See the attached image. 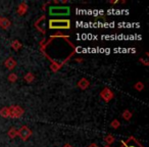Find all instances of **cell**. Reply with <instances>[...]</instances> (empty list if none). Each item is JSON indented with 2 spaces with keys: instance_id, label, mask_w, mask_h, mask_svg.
I'll return each instance as SVG.
<instances>
[{
  "instance_id": "obj_1",
  "label": "cell",
  "mask_w": 149,
  "mask_h": 147,
  "mask_svg": "<svg viewBox=\"0 0 149 147\" xmlns=\"http://www.w3.org/2000/svg\"><path fill=\"white\" fill-rule=\"evenodd\" d=\"M49 29H51V30H68V29H70V20L52 19L49 21Z\"/></svg>"
},
{
  "instance_id": "obj_2",
  "label": "cell",
  "mask_w": 149,
  "mask_h": 147,
  "mask_svg": "<svg viewBox=\"0 0 149 147\" xmlns=\"http://www.w3.org/2000/svg\"><path fill=\"white\" fill-rule=\"evenodd\" d=\"M70 7L65 6H51L49 7V13L50 15H70Z\"/></svg>"
},
{
  "instance_id": "obj_3",
  "label": "cell",
  "mask_w": 149,
  "mask_h": 147,
  "mask_svg": "<svg viewBox=\"0 0 149 147\" xmlns=\"http://www.w3.org/2000/svg\"><path fill=\"white\" fill-rule=\"evenodd\" d=\"M120 147H144L134 136H130L126 140H123L120 142Z\"/></svg>"
},
{
  "instance_id": "obj_4",
  "label": "cell",
  "mask_w": 149,
  "mask_h": 147,
  "mask_svg": "<svg viewBox=\"0 0 149 147\" xmlns=\"http://www.w3.org/2000/svg\"><path fill=\"white\" fill-rule=\"evenodd\" d=\"M24 109L19 105H11L9 106V118H19L24 114Z\"/></svg>"
},
{
  "instance_id": "obj_5",
  "label": "cell",
  "mask_w": 149,
  "mask_h": 147,
  "mask_svg": "<svg viewBox=\"0 0 149 147\" xmlns=\"http://www.w3.org/2000/svg\"><path fill=\"white\" fill-rule=\"evenodd\" d=\"M99 95H100V97H101V99L103 100L104 102H106V103H108L109 101H111L114 97L113 92H112L111 90L107 87L103 88V89L101 90V92H100Z\"/></svg>"
},
{
  "instance_id": "obj_6",
  "label": "cell",
  "mask_w": 149,
  "mask_h": 147,
  "mask_svg": "<svg viewBox=\"0 0 149 147\" xmlns=\"http://www.w3.org/2000/svg\"><path fill=\"white\" fill-rule=\"evenodd\" d=\"M17 136H19V138L23 141H27L30 137L32 136V130L27 126H23L21 129L19 130V134Z\"/></svg>"
},
{
  "instance_id": "obj_7",
  "label": "cell",
  "mask_w": 149,
  "mask_h": 147,
  "mask_svg": "<svg viewBox=\"0 0 149 147\" xmlns=\"http://www.w3.org/2000/svg\"><path fill=\"white\" fill-rule=\"evenodd\" d=\"M72 55V53L70 54V56H68L66 59H64L63 61H58V60H54V59H52V61H51V64H50V70H52V72H56L57 70H59L60 68L63 66V64L65 63L66 61H68V59H70V57Z\"/></svg>"
},
{
  "instance_id": "obj_8",
  "label": "cell",
  "mask_w": 149,
  "mask_h": 147,
  "mask_svg": "<svg viewBox=\"0 0 149 147\" xmlns=\"http://www.w3.org/2000/svg\"><path fill=\"white\" fill-rule=\"evenodd\" d=\"M77 86H78V88H80L81 90L85 91V90H87L88 88H89L90 82H89V80L86 79V78H81V79L79 80V82H78Z\"/></svg>"
},
{
  "instance_id": "obj_9",
  "label": "cell",
  "mask_w": 149,
  "mask_h": 147,
  "mask_svg": "<svg viewBox=\"0 0 149 147\" xmlns=\"http://www.w3.org/2000/svg\"><path fill=\"white\" fill-rule=\"evenodd\" d=\"M4 65H5V68H6L7 70H15V68L17 66V61L15 60V58L10 56V57H8L4 61Z\"/></svg>"
},
{
  "instance_id": "obj_10",
  "label": "cell",
  "mask_w": 149,
  "mask_h": 147,
  "mask_svg": "<svg viewBox=\"0 0 149 147\" xmlns=\"http://www.w3.org/2000/svg\"><path fill=\"white\" fill-rule=\"evenodd\" d=\"M28 8H29V6H28L27 3H26V2H22L21 4L17 6V13H19V15H24L28 11Z\"/></svg>"
},
{
  "instance_id": "obj_11",
  "label": "cell",
  "mask_w": 149,
  "mask_h": 147,
  "mask_svg": "<svg viewBox=\"0 0 149 147\" xmlns=\"http://www.w3.org/2000/svg\"><path fill=\"white\" fill-rule=\"evenodd\" d=\"M11 26V22L9 21L7 17H1L0 21V27L2 28L3 30H7Z\"/></svg>"
},
{
  "instance_id": "obj_12",
  "label": "cell",
  "mask_w": 149,
  "mask_h": 147,
  "mask_svg": "<svg viewBox=\"0 0 149 147\" xmlns=\"http://www.w3.org/2000/svg\"><path fill=\"white\" fill-rule=\"evenodd\" d=\"M17 134H19V130L15 127H11L8 130V132H7V136L10 139H15L17 136Z\"/></svg>"
},
{
  "instance_id": "obj_13",
  "label": "cell",
  "mask_w": 149,
  "mask_h": 147,
  "mask_svg": "<svg viewBox=\"0 0 149 147\" xmlns=\"http://www.w3.org/2000/svg\"><path fill=\"white\" fill-rule=\"evenodd\" d=\"M10 46H11V48H13L15 51H19V49H21L22 47H23V44L21 43V42L19 41V40H13V42H11V44H10Z\"/></svg>"
},
{
  "instance_id": "obj_14",
  "label": "cell",
  "mask_w": 149,
  "mask_h": 147,
  "mask_svg": "<svg viewBox=\"0 0 149 147\" xmlns=\"http://www.w3.org/2000/svg\"><path fill=\"white\" fill-rule=\"evenodd\" d=\"M24 80H25L27 83H33L34 80H35V76H34L33 72H27L25 76H24Z\"/></svg>"
},
{
  "instance_id": "obj_15",
  "label": "cell",
  "mask_w": 149,
  "mask_h": 147,
  "mask_svg": "<svg viewBox=\"0 0 149 147\" xmlns=\"http://www.w3.org/2000/svg\"><path fill=\"white\" fill-rule=\"evenodd\" d=\"M122 116H123V118H124L125 121H130L131 118H132V116H133V114L129 109H125L124 111H123V114H122Z\"/></svg>"
},
{
  "instance_id": "obj_16",
  "label": "cell",
  "mask_w": 149,
  "mask_h": 147,
  "mask_svg": "<svg viewBox=\"0 0 149 147\" xmlns=\"http://www.w3.org/2000/svg\"><path fill=\"white\" fill-rule=\"evenodd\" d=\"M0 116L2 118H9V107H3L0 109Z\"/></svg>"
},
{
  "instance_id": "obj_17",
  "label": "cell",
  "mask_w": 149,
  "mask_h": 147,
  "mask_svg": "<svg viewBox=\"0 0 149 147\" xmlns=\"http://www.w3.org/2000/svg\"><path fill=\"white\" fill-rule=\"evenodd\" d=\"M104 142L106 143V145H111L114 142V137L111 134H108L104 137Z\"/></svg>"
},
{
  "instance_id": "obj_18",
  "label": "cell",
  "mask_w": 149,
  "mask_h": 147,
  "mask_svg": "<svg viewBox=\"0 0 149 147\" xmlns=\"http://www.w3.org/2000/svg\"><path fill=\"white\" fill-rule=\"evenodd\" d=\"M7 80H8V82H10V83H15V82L17 81V74H15V72H11V74H9L8 77H7Z\"/></svg>"
},
{
  "instance_id": "obj_19",
  "label": "cell",
  "mask_w": 149,
  "mask_h": 147,
  "mask_svg": "<svg viewBox=\"0 0 149 147\" xmlns=\"http://www.w3.org/2000/svg\"><path fill=\"white\" fill-rule=\"evenodd\" d=\"M134 89L139 92H141L143 89H144V84H143L142 82H137V83L134 85Z\"/></svg>"
},
{
  "instance_id": "obj_20",
  "label": "cell",
  "mask_w": 149,
  "mask_h": 147,
  "mask_svg": "<svg viewBox=\"0 0 149 147\" xmlns=\"http://www.w3.org/2000/svg\"><path fill=\"white\" fill-rule=\"evenodd\" d=\"M110 127H111L112 129H118L120 127V121L118 120H113L111 123H110Z\"/></svg>"
},
{
  "instance_id": "obj_21",
  "label": "cell",
  "mask_w": 149,
  "mask_h": 147,
  "mask_svg": "<svg viewBox=\"0 0 149 147\" xmlns=\"http://www.w3.org/2000/svg\"><path fill=\"white\" fill-rule=\"evenodd\" d=\"M139 61L141 62V63L143 64V65H145V66H147V65H149V60L148 59H144V58H139Z\"/></svg>"
},
{
  "instance_id": "obj_22",
  "label": "cell",
  "mask_w": 149,
  "mask_h": 147,
  "mask_svg": "<svg viewBox=\"0 0 149 147\" xmlns=\"http://www.w3.org/2000/svg\"><path fill=\"white\" fill-rule=\"evenodd\" d=\"M108 2H109L110 4H116V3H118V0H109Z\"/></svg>"
},
{
  "instance_id": "obj_23",
  "label": "cell",
  "mask_w": 149,
  "mask_h": 147,
  "mask_svg": "<svg viewBox=\"0 0 149 147\" xmlns=\"http://www.w3.org/2000/svg\"><path fill=\"white\" fill-rule=\"evenodd\" d=\"M88 147H98V145L96 144V143H91Z\"/></svg>"
},
{
  "instance_id": "obj_24",
  "label": "cell",
  "mask_w": 149,
  "mask_h": 147,
  "mask_svg": "<svg viewBox=\"0 0 149 147\" xmlns=\"http://www.w3.org/2000/svg\"><path fill=\"white\" fill-rule=\"evenodd\" d=\"M76 61H77V62H82V61H83V59H82V58H76Z\"/></svg>"
},
{
  "instance_id": "obj_25",
  "label": "cell",
  "mask_w": 149,
  "mask_h": 147,
  "mask_svg": "<svg viewBox=\"0 0 149 147\" xmlns=\"http://www.w3.org/2000/svg\"><path fill=\"white\" fill-rule=\"evenodd\" d=\"M62 147H72V145H70V144H64Z\"/></svg>"
},
{
  "instance_id": "obj_26",
  "label": "cell",
  "mask_w": 149,
  "mask_h": 147,
  "mask_svg": "<svg viewBox=\"0 0 149 147\" xmlns=\"http://www.w3.org/2000/svg\"><path fill=\"white\" fill-rule=\"evenodd\" d=\"M104 147H111V146H110V145H105Z\"/></svg>"
},
{
  "instance_id": "obj_27",
  "label": "cell",
  "mask_w": 149,
  "mask_h": 147,
  "mask_svg": "<svg viewBox=\"0 0 149 147\" xmlns=\"http://www.w3.org/2000/svg\"><path fill=\"white\" fill-rule=\"evenodd\" d=\"M0 21H1V17H0Z\"/></svg>"
}]
</instances>
